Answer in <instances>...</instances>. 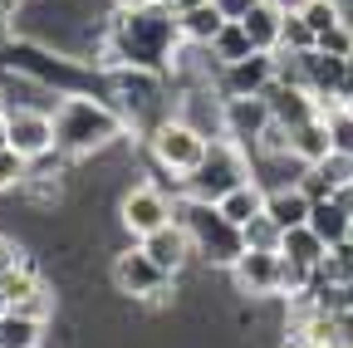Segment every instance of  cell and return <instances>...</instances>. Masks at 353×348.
<instances>
[{
	"label": "cell",
	"instance_id": "obj_25",
	"mask_svg": "<svg viewBox=\"0 0 353 348\" xmlns=\"http://www.w3.org/2000/svg\"><path fill=\"white\" fill-rule=\"evenodd\" d=\"M324 285H353V240H343V245H334L329 255H324V265L314 270Z\"/></svg>",
	"mask_w": 353,
	"mask_h": 348
},
{
	"label": "cell",
	"instance_id": "obj_14",
	"mask_svg": "<svg viewBox=\"0 0 353 348\" xmlns=\"http://www.w3.org/2000/svg\"><path fill=\"white\" fill-rule=\"evenodd\" d=\"M270 113H275V123H285L290 133L299 123H309V118H319L324 108H319V99L309 94V89H294V83H270Z\"/></svg>",
	"mask_w": 353,
	"mask_h": 348
},
{
	"label": "cell",
	"instance_id": "obj_41",
	"mask_svg": "<svg viewBox=\"0 0 353 348\" xmlns=\"http://www.w3.org/2000/svg\"><path fill=\"white\" fill-rule=\"evenodd\" d=\"M324 348H348V343H324Z\"/></svg>",
	"mask_w": 353,
	"mask_h": 348
},
{
	"label": "cell",
	"instance_id": "obj_11",
	"mask_svg": "<svg viewBox=\"0 0 353 348\" xmlns=\"http://www.w3.org/2000/svg\"><path fill=\"white\" fill-rule=\"evenodd\" d=\"M10 123V147L30 162H39L44 152H54V118L50 113H34V108H15L6 113Z\"/></svg>",
	"mask_w": 353,
	"mask_h": 348
},
{
	"label": "cell",
	"instance_id": "obj_17",
	"mask_svg": "<svg viewBox=\"0 0 353 348\" xmlns=\"http://www.w3.org/2000/svg\"><path fill=\"white\" fill-rule=\"evenodd\" d=\"M304 226H309V231H314V236H319V240L334 250V245H343V240H348V231H353V216H348V211H343L334 196H324V201H314V206H309V221H304Z\"/></svg>",
	"mask_w": 353,
	"mask_h": 348
},
{
	"label": "cell",
	"instance_id": "obj_29",
	"mask_svg": "<svg viewBox=\"0 0 353 348\" xmlns=\"http://www.w3.org/2000/svg\"><path fill=\"white\" fill-rule=\"evenodd\" d=\"M25 172H30V157H20L15 147H0V192L25 182Z\"/></svg>",
	"mask_w": 353,
	"mask_h": 348
},
{
	"label": "cell",
	"instance_id": "obj_13",
	"mask_svg": "<svg viewBox=\"0 0 353 348\" xmlns=\"http://www.w3.org/2000/svg\"><path fill=\"white\" fill-rule=\"evenodd\" d=\"M143 250L157 260V265L167 270V275H176V270H182L187 265V260L196 255L192 250V236L182 231V221H167L162 231H152V236H143Z\"/></svg>",
	"mask_w": 353,
	"mask_h": 348
},
{
	"label": "cell",
	"instance_id": "obj_22",
	"mask_svg": "<svg viewBox=\"0 0 353 348\" xmlns=\"http://www.w3.org/2000/svg\"><path fill=\"white\" fill-rule=\"evenodd\" d=\"M176 20H182V39H192V45H211V39L221 34V25H226V15H221L211 0L196 6V10H182Z\"/></svg>",
	"mask_w": 353,
	"mask_h": 348
},
{
	"label": "cell",
	"instance_id": "obj_38",
	"mask_svg": "<svg viewBox=\"0 0 353 348\" xmlns=\"http://www.w3.org/2000/svg\"><path fill=\"white\" fill-rule=\"evenodd\" d=\"M148 6H162V0H118V10H148Z\"/></svg>",
	"mask_w": 353,
	"mask_h": 348
},
{
	"label": "cell",
	"instance_id": "obj_23",
	"mask_svg": "<svg viewBox=\"0 0 353 348\" xmlns=\"http://www.w3.org/2000/svg\"><path fill=\"white\" fill-rule=\"evenodd\" d=\"M206 50H211V59H221V64H236V59L255 54V45H250V34H245L241 20H226V25H221V34L211 39Z\"/></svg>",
	"mask_w": 353,
	"mask_h": 348
},
{
	"label": "cell",
	"instance_id": "obj_2",
	"mask_svg": "<svg viewBox=\"0 0 353 348\" xmlns=\"http://www.w3.org/2000/svg\"><path fill=\"white\" fill-rule=\"evenodd\" d=\"M176 221H182V231L192 236V250L201 260H211V265H221V270H231L236 260L245 255V231L216 201L182 196V201H176Z\"/></svg>",
	"mask_w": 353,
	"mask_h": 348
},
{
	"label": "cell",
	"instance_id": "obj_16",
	"mask_svg": "<svg viewBox=\"0 0 353 348\" xmlns=\"http://www.w3.org/2000/svg\"><path fill=\"white\" fill-rule=\"evenodd\" d=\"M329 152H334V143H329V118L324 113L309 118V123H299L294 133H290V157H299L304 167H319Z\"/></svg>",
	"mask_w": 353,
	"mask_h": 348
},
{
	"label": "cell",
	"instance_id": "obj_21",
	"mask_svg": "<svg viewBox=\"0 0 353 348\" xmlns=\"http://www.w3.org/2000/svg\"><path fill=\"white\" fill-rule=\"evenodd\" d=\"M216 206H221V211H226V216H231V221H236L241 231H245V226L255 221V216L265 211V192H260L255 182H241L236 192H226V196H221Z\"/></svg>",
	"mask_w": 353,
	"mask_h": 348
},
{
	"label": "cell",
	"instance_id": "obj_19",
	"mask_svg": "<svg viewBox=\"0 0 353 348\" xmlns=\"http://www.w3.org/2000/svg\"><path fill=\"white\" fill-rule=\"evenodd\" d=\"M280 255L294 260V265H304V270H319L324 255H329V245H324L314 231H309V226H294V231L280 236Z\"/></svg>",
	"mask_w": 353,
	"mask_h": 348
},
{
	"label": "cell",
	"instance_id": "obj_6",
	"mask_svg": "<svg viewBox=\"0 0 353 348\" xmlns=\"http://www.w3.org/2000/svg\"><path fill=\"white\" fill-rule=\"evenodd\" d=\"M113 285L118 294H132V299H148V304H162L167 289H172V275L157 265V260L138 245V250H123L113 260Z\"/></svg>",
	"mask_w": 353,
	"mask_h": 348
},
{
	"label": "cell",
	"instance_id": "obj_45",
	"mask_svg": "<svg viewBox=\"0 0 353 348\" xmlns=\"http://www.w3.org/2000/svg\"><path fill=\"white\" fill-rule=\"evenodd\" d=\"M0 113H6V108H0Z\"/></svg>",
	"mask_w": 353,
	"mask_h": 348
},
{
	"label": "cell",
	"instance_id": "obj_12",
	"mask_svg": "<svg viewBox=\"0 0 353 348\" xmlns=\"http://www.w3.org/2000/svg\"><path fill=\"white\" fill-rule=\"evenodd\" d=\"M0 299H6V309H25V314H39V319L50 309V294H44L30 260H20L10 275H0Z\"/></svg>",
	"mask_w": 353,
	"mask_h": 348
},
{
	"label": "cell",
	"instance_id": "obj_3",
	"mask_svg": "<svg viewBox=\"0 0 353 348\" xmlns=\"http://www.w3.org/2000/svg\"><path fill=\"white\" fill-rule=\"evenodd\" d=\"M118 133H123V118L99 99H64L54 108V147L69 157H88L94 147L113 143Z\"/></svg>",
	"mask_w": 353,
	"mask_h": 348
},
{
	"label": "cell",
	"instance_id": "obj_26",
	"mask_svg": "<svg viewBox=\"0 0 353 348\" xmlns=\"http://www.w3.org/2000/svg\"><path fill=\"white\" fill-rule=\"evenodd\" d=\"M324 118H329V143H334V152H339V157H353V113L339 103V108H329Z\"/></svg>",
	"mask_w": 353,
	"mask_h": 348
},
{
	"label": "cell",
	"instance_id": "obj_44",
	"mask_svg": "<svg viewBox=\"0 0 353 348\" xmlns=\"http://www.w3.org/2000/svg\"><path fill=\"white\" fill-rule=\"evenodd\" d=\"M348 240H353V231H348Z\"/></svg>",
	"mask_w": 353,
	"mask_h": 348
},
{
	"label": "cell",
	"instance_id": "obj_9",
	"mask_svg": "<svg viewBox=\"0 0 353 348\" xmlns=\"http://www.w3.org/2000/svg\"><path fill=\"white\" fill-rule=\"evenodd\" d=\"M275 123L270 113V99H221V133H226L231 143H260V133Z\"/></svg>",
	"mask_w": 353,
	"mask_h": 348
},
{
	"label": "cell",
	"instance_id": "obj_5",
	"mask_svg": "<svg viewBox=\"0 0 353 348\" xmlns=\"http://www.w3.org/2000/svg\"><path fill=\"white\" fill-rule=\"evenodd\" d=\"M206 133L201 127H192V123H182V118H167V123H157V133H152V157L167 167V172H176V177H187V172H196V162L206 157Z\"/></svg>",
	"mask_w": 353,
	"mask_h": 348
},
{
	"label": "cell",
	"instance_id": "obj_43",
	"mask_svg": "<svg viewBox=\"0 0 353 348\" xmlns=\"http://www.w3.org/2000/svg\"><path fill=\"white\" fill-rule=\"evenodd\" d=\"M0 314H6V299H0Z\"/></svg>",
	"mask_w": 353,
	"mask_h": 348
},
{
	"label": "cell",
	"instance_id": "obj_27",
	"mask_svg": "<svg viewBox=\"0 0 353 348\" xmlns=\"http://www.w3.org/2000/svg\"><path fill=\"white\" fill-rule=\"evenodd\" d=\"M299 15L309 20V30H314V34H329L334 25H343V15H339V6H334V0H304V6H299Z\"/></svg>",
	"mask_w": 353,
	"mask_h": 348
},
{
	"label": "cell",
	"instance_id": "obj_24",
	"mask_svg": "<svg viewBox=\"0 0 353 348\" xmlns=\"http://www.w3.org/2000/svg\"><path fill=\"white\" fill-rule=\"evenodd\" d=\"M280 50L290 54H309V50H319V34L309 30V20L299 10H285V34H280Z\"/></svg>",
	"mask_w": 353,
	"mask_h": 348
},
{
	"label": "cell",
	"instance_id": "obj_4",
	"mask_svg": "<svg viewBox=\"0 0 353 348\" xmlns=\"http://www.w3.org/2000/svg\"><path fill=\"white\" fill-rule=\"evenodd\" d=\"M187 196H196V201H221L226 192H236L241 182H250L245 177V157H241V143H211L206 147V157L196 162V172H187Z\"/></svg>",
	"mask_w": 353,
	"mask_h": 348
},
{
	"label": "cell",
	"instance_id": "obj_33",
	"mask_svg": "<svg viewBox=\"0 0 353 348\" xmlns=\"http://www.w3.org/2000/svg\"><path fill=\"white\" fill-rule=\"evenodd\" d=\"M334 338L353 348V309H334Z\"/></svg>",
	"mask_w": 353,
	"mask_h": 348
},
{
	"label": "cell",
	"instance_id": "obj_8",
	"mask_svg": "<svg viewBox=\"0 0 353 348\" xmlns=\"http://www.w3.org/2000/svg\"><path fill=\"white\" fill-rule=\"evenodd\" d=\"M275 83V54H245L236 64H221V94L226 99H265Z\"/></svg>",
	"mask_w": 353,
	"mask_h": 348
},
{
	"label": "cell",
	"instance_id": "obj_31",
	"mask_svg": "<svg viewBox=\"0 0 353 348\" xmlns=\"http://www.w3.org/2000/svg\"><path fill=\"white\" fill-rule=\"evenodd\" d=\"M319 50H324V54L348 59V54H353V30H348V25H334L329 34H319Z\"/></svg>",
	"mask_w": 353,
	"mask_h": 348
},
{
	"label": "cell",
	"instance_id": "obj_42",
	"mask_svg": "<svg viewBox=\"0 0 353 348\" xmlns=\"http://www.w3.org/2000/svg\"><path fill=\"white\" fill-rule=\"evenodd\" d=\"M343 108H348V113H353V99H348V103H343Z\"/></svg>",
	"mask_w": 353,
	"mask_h": 348
},
{
	"label": "cell",
	"instance_id": "obj_28",
	"mask_svg": "<svg viewBox=\"0 0 353 348\" xmlns=\"http://www.w3.org/2000/svg\"><path fill=\"white\" fill-rule=\"evenodd\" d=\"M280 236H285V231H280V226L270 221V216L260 211L255 221L245 226V250H280Z\"/></svg>",
	"mask_w": 353,
	"mask_h": 348
},
{
	"label": "cell",
	"instance_id": "obj_20",
	"mask_svg": "<svg viewBox=\"0 0 353 348\" xmlns=\"http://www.w3.org/2000/svg\"><path fill=\"white\" fill-rule=\"evenodd\" d=\"M44 338V319L25 314V309H6L0 314V348H39Z\"/></svg>",
	"mask_w": 353,
	"mask_h": 348
},
{
	"label": "cell",
	"instance_id": "obj_7",
	"mask_svg": "<svg viewBox=\"0 0 353 348\" xmlns=\"http://www.w3.org/2000/svg\"><path fill=\"white\" fill-rule=\"evenodd\" d=\"M167 221H176V206L167 201V192L162 187H152V182H143V187H132L128 196H123V226L132 231V236H152V231H162Z\"/></svg>",
	"mask_w": 353,
	"mask_h": 348
},
{
	"label": "cell",
	"instance_id": "obj_1",
	"mask_svg": "<svg viewBox=\"0 0 353 348\" xmlns=\"http://www.w3.org/2000/svg\"><path fill=\"white\" fill-rule=\"evenodd\" d=\"M176 45H182V20L167 6H148V10H118L108 25V59L103 64H128V69H143L157 74L172 64Z\"/></svg>",
	"mask_w": 353,
	"mask_h": 348
},
{
	"label": "cell",
	"instance_id": "obj_34",
	"mask_svg": "<svg viewBox=\"0 0 353 348\" xmlns=\"http://www.w3.org/2000/svg\"><path fill=\"white\" fill-rule=\"evenodd\" d=\"M20 260H25V255L15 250V240H6V236H0V275H10V270L20 265Z\"/></svg>",
	"mask_w": 353,
	"mask_h": 348
},
{
	"label": "cell",
	"instance_id": "obj_39",
	"mask_svg": "<svg viewBox=\"0 0 353 348\" xmlns=\"http://www.w3.org/2000/svg\"><path fill=\"white\" fill-rule=\"evenodd\" d=\"M339 309H353V285H339Z\"/></svg>",
	"mask_w": 353,
	"mask_h": 348
},
{
	"label": "cell",
	"instance_id": "obj_30",
	"mask_svg": "<svg viewBox=\"0 0 353 348\" xmlns=\"http://www.w3.org/2000/svg\"><path fill=\"white\" fill-rule=\"evenodd\" d=\"M255 147H260L265 157H290V127H285V123H270V127L260 133Z\"/></svg>",
	"mask_w": 353,
	"mask_h": 348
},
{
	"label": "cell",
	"instance_id": "obj_18",
	"mask_svg": "<svg viewBox=\"0 0 353 348\" xmlns=\"http://www.w3.org/2000/svg\"><path fill=\"white\" fill-rule=\"evenodd\" d=\"M309 192L304 187H280V192H265V216L280 226V231H294V226H304L309 221Z\"/></svg>",
	"mask_w": 353,
	"mask_h": 348
},
{
	"label": "cell",
	"instance_id": "obj_35",
	"mask_svg": "<svg viewBox=\"0 0 353 348\" xmlns=\"http://www.w3.org/2000/svg\"><path fill=\"white\" fill-rule=\"evenodd\" d=\"M334 201H339V206H343V211H348V216H353V177H348V182H339V187H334Z\"/></svg>",
	"mask_w": 353,
	"mask_h": 348
},
{
	"label": "cell",
	"instance_id": "obj_10",
	"mask_svg": "<svg viewBox=\"0 0 353 348\" xmlns=\"http://www.w3.org/2000/svg\"><path fill=\"white\" fill-rule=\"evenodd\" d=\"M241 294H280L285 285V255L280 250H245L231 265Z\"/></svg>",
	"mask_w": 353,
	"mask_h": 348
},
{
	"label": "cell",
	"instance_id": "obj_36",
	"mask_svg": "<svg viewBox=\"0 0 353 348\" xmlns=\"http://www.w3.org/2000/svg\"><path fill=\"white\" fill-rule=\"evenodd\" d=\"M353 99V54L343 59V94H339V103H348Z\"/></svg>",
	"mask_w": 353,
	"mask_h": 348
},
{
	"label": "cell",
	"instance_id": "obj_32",
	"mask_svg": "<svg viewBox=\"0 0 353 348\" xmlns=\"http://www.w3.org/2000/svg\"><path fill=\"white\" fill-rule=\"evenodd\" d=\"M211 6H216L221 15H226V20H245V15L260 6V0H211Z\"/></svg>",
	"mask_w": 353,
	"mask_h": 348
},
{
	"label": "cell",
	"instance_id": "obj_37",
	"mask_svg": "<svg viewBox=\"0 0 353 348\" xmlns=\"http://www.w3.org/2000/svg\"><path fill=\"white\" fill-rule=\"evenodd\" d=\"M162 6H167V10H176V15H182V10H196V6H206V0H162Z\"/></svg>",
	"mask_w": 353,
	"mask_h": 348
},
{
	"label": "cell",
	"instance_id": "obj_15",
	"mask_svg": "<svg viewBox=\"0 0 353 348\" xmlns=\"http://www.w3.org/2000/svg\"><path fill=\"white\" fill-rule=\"evenodd\" d=\"M245 34H250V45L260 54H275L280 50V34H285V6H275V0H260V6L241 20Z\"/></svg>",
	"mask_w": 353,
	"mask_h": 348
},
{
	"label": "cell",
	"instance_id": "obj_40",
	"mask_svg": "<svg viewBox=\"0 0 353 348\" xmlns=\"http://www.w3.org/2000/svg\"><path fill=\"white\" fill-rule=\"evenodd\" d=\"M285 348H314V343H309V338H304V334H294V338H290V343H285Z\"/></svg>",
	"mask_w": 353,
	"mask_h": 348
}]
</instances>
